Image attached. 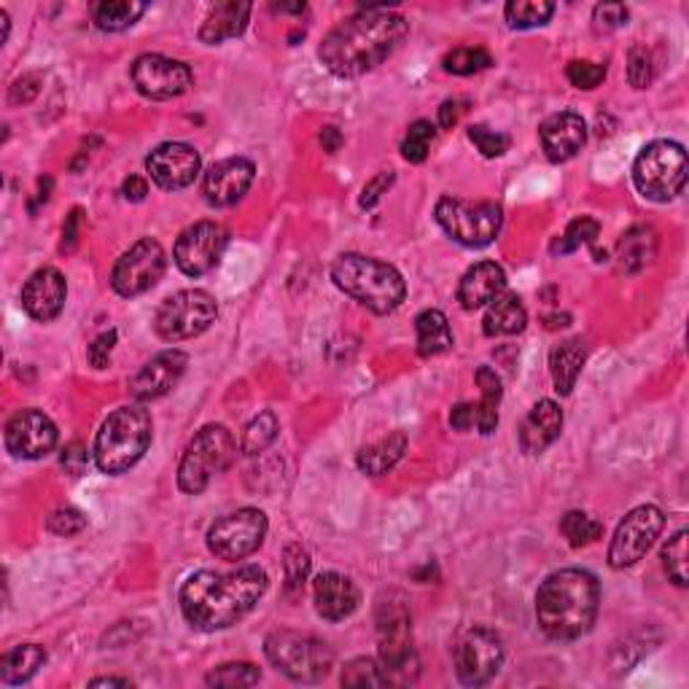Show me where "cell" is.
Returning a JSON list of instances; mask_svg holds the SVG:
<instances>
[{"label":"cell","instance_id":"6da1fadb","mask_svg":"<svg viewBox=\"0 0 689 689\" xmlns=\"http://www.w3.org/2000/svg\"><path fill=\"white\" fill-rule=\"evenodd\" d=\"M407 33V16L388 5H369L329 31L318 49V60L340 79H356L386 62Z\"/></svg>","mask_w":689,"mask_h":689},{"label":"cell","instance_id":"7a4b0ae2","mask_svg":"<svg viewBox=\"0 0 689 689\" xmlns=\"http://www.w3.org/2000/svg\"><path fill=\"white\" fill-rule=\"evenodd\" d=\"M267 571L259 565H243L229 574L197 571L184 582L179 593L181 615L194 630L214 633L243 620L267 593Z\"/></svg>","mask_w":689,"mask_h":689},{"label":"cell","instance_id":"3957f363","mask_svg":"<svg viewBox=\"0 0 689 689\" xmlns=\"http://www.w3.org/2000/svg\"><path fill=\"white\" fill-rule=\"evenodd\" d=\"M600 585L585 569H563L547 576L536 593V620L550 639L574 641L596 625Z\"/></svg>","mask_w":689,"mask_h":689},{"label":"cell","instance_id":"277c9868","mask_svg":"<svg viewBox=\"0 0 689 689\" xmlns=\"http://www.w3.org/2000/svg\"><path fill=\"white\" fill-rule=\"evenodd\" d=\"M332 280L340 291L361 302L375 315L393 313L407 297V283L393 264L361 253H343L332 264Z\"/></svg>","mask_w":689,"mask_h":689},{"label":"cell","instance_id":"5b68a950","mask_svg":"<svg viewBox=\"0 0 689 689\" xmlns=\"http://www.w3.org/2000/svg\"><path fill=\"white\" fill-rule=\"evenodd\" d=\"M151 415L143 407L111 412L94 439V463L103 474H122L146 456L151 445Z\"/></svg>","mask_w":689,"mask_h":689},{"label":"cell","instance_id":"8992f818","mask_svg":"<svg viewBox=\"0 0 689 689\" xmlns=\"http://www.w3.org/2000/svg\"><path fill=\"white\" fill-rule=\"evenodd\" d=\"M377 633H380V665L388 687H407L417 679V657L412 650V617L399 593L377 606Z\"/></svg>","mask_w":689,"mask_h":689},{"label":"cell","instance_id":"52a82bcc","mask_svg":"<svg viewBox=\"0 0 689 689\" xmlns=\"http://www.w3.org/2000/svg\"><path fill=\"white\" fill-rule=\"evenodd\" d=\"M234 456H238V445L227 426L210 423V426L199 428L186 445L184 458L179 463V487L188 496H199L214 476L232 467Z\"/></svg>","mask_w":689,"mask_h":689},{"label":"cell","instance_id":"ba28073f","mask_svg":"<svg viewBox=\"0 0 689 689\" xmlns=\"http://www.w3.org/2000/svg\"><path fill=\"white\" fill-rule=\"evenodd\" d=\"M264 655L291 681L315 685L326 679L334 665V652L326 641L294 630H275L264 641Z\"/></svg>","mask_w":689,"mask_h":689},{"label":"cell","instance_id":"9c48e42d","mask_svg":"<svg viewBox=\"0 0 689 689\" xmlns=\"http://www.w3.org/2000/svg\"><path fill=\"white\" fill-rule=\"evenodd\" d=\"M633 184L652 203H670L687 186V151L676 140L644 146L633 162Z\"/></svg>","mask_w":689,"mask_h":689},{"label":"cell","instance_id":"30bf717a","mask_svg":"<svg viewBox=\"0 0 689 689\" xmlns=\"http://www.w3.org/2000/svg\"><path fill=\"white\" fill-rule=\"evenodd\" d=\"M437 223L456 243L467 249H485L502 232L504 214L496 203H471L461 197H441L437 203Z\"/></svg>","mask_w":689,"mask_h":689},{"label":"cell","instance_id":"8fae6325","mask_svg":"<svg viewBox=\"0 0 689 689\" xmlns=\"http://www.w3.org/2000/svg\"><path fill=\"white\" fill-rule=\"evenodd\" d=\"M216 315H219V302L214 294L203 291V288H186L159 305L154 332L164 343H184V340L208 332Z\"/></svg>","mask_w":689,"mask_h":689},{"label":"cell","instance_id":"7c38bea8","mask_svg":"<svg viewBox=\"0 0 689 689\" xmlns=\"http://www.w3.org/2000/svg\"><path fill=\"white\" fill-rule=\"evenodd\" d=\"M267 528V515L262 509H238L210 526L208 550L221 561H245L264 544Z\"/></svg>","mask_w":689,"mask_h":689},{"label":"cell","instance_id":"4fadbf2b","mask_svg":"<svg viewBox=\"0 0 689 689\" xmlns=\"http://www.w3.org/2000/svg\"><path fill=\"white\" fill-rule=\"evenodd\" d=\"M665 515L657 506L644 504L628 512L625 520L615 531L609 547V565L611 569H630L652 550L655 539L663 533Z\"/></svg>","mask_w":689,"mask_h":689},{"label":"cell","instance_id":"5bb4252c","mask_svg":"<svg viewBox=\"0 0 689 689\" xmlns=\"http://www.w3.org/2000/svg\"><path fill=\"white\" fill-rule=\"evenodd\" d=\"M168 267L164 249L154 238H143L119 256L111 273V286L119 297H140L154 288Z\"/></svg>","mask_w":689,"mask_h":689},{"label":"cell","instance_id":"9a60e30c","mask_svg":"<svg viewBox=\"0 0 689 689\" xmlns=\"http://www.w3.org/2000/svg\"><path fill=\"white\" fill-rule=\"evenodd\" d=\"M504 641L491 628H471L456 650V674L461 685L482 687L502 670Z\"/></svg>","mask_w":689,"mask_h":689},{"label":"cell","instance_id":"2e32d148","mask_svg":"<svg viewBox=\"0 0 689 689\" xmlns=\"http://www.w3.org/2000/svg\"><path fill=\"white\" fill-rule=\"evenodd\" d=\"M227 229L216 221H197L181 232L175 240L173 259L179 269L188 278L208 275L216 264L221 262L223 249H227Z\"/></svg>","mask_w":689,"mask_h":689},{"label":"cell","instance_id":"e0dca14e","mask_svg":"<svg viewBox=\"0 0 689 689\" xmlns=\"http://www.w3.org/2000/svg\"><path fill=\"white\" fill-rule=\"evenodd\" d=\"M133 84L149 100H173L188 92L194 76L192 68L164 55H140L129 68Z\"/></svg>","mask_w":689,"mask_h":689},{"label":"cell","instance_id":"ac0fdd59","mask_svg":"<svg viewBox=\"0 0 689 689\" xmlns=\"http://www.w3.org/2000/svg\"><path fill=\"white\" fill-rule=\"evenodd\" d=\"M57 426L49 415L41 410H22L5 423V450L14 458H25V461H38V458L49 456L57 447Z\"/></svg>","mask_w":689,"mask_h":689},{"label":"cell","instance_id":"d6986e66","mask_svg":"<svg viewBox=\"0 0 689 689\" xmlns=\"http://www.w3.org/2000/svg\"><path fill=\"white\" fill-rule=\"evenodd\" d=\"M203 170L199 151L188 143H162L146 157V173L164 192H179L192 186Z\"/></svg>","mask_w":689,"mask_h":689},{"label":"cell","instance_id":"ffe728a7","mask_svg":"<svg viewBox=\"0 0 689 689\" xmlns=\"http://www.w3.org/2000/svg\"><path fill=\"white\" fill-rule=\"evenodd\" d=\"M186 367L188 356L184 351H179V347L157 353V356L129 380V397H133L135 402H154V399H162L164 393H170L179 386Z\"/></svg>","mask_w":689,"mask_h":689},{"label":"cell","instance_id":"44dd1931","mask_svg":"<svg viewBox=\"0 0 689 689\" xmlns=\"http://www.w3.org/2000/svg\"><path fill=\"white\" fill-rule=\"evenodd\" d=\"M253 175H256V168H253L251 159L245 157H229L216 162L214 168L205 173L203 179V194L208 199V205L214 208H229L238 199L245 197L253 184Z\"/></svg>","mask_w":689,"mask_h":689},{"label":"cell","instance_id":"7402d4cb","mask_svg":"<svg viewBox=\"0 0 689 689\" xmlns=\"http://www.w3.org/2000/svg\"><path fill=\"white\" fill-rule=\"evenodd\" d=\"M65 299H68V283H65L60 269L55 267L35 269L22 288V308L41 323L55 321L62 313Z\"/></svg>","mask_w":689,"mask_h":689},{"label":"cell","instance_id":"603a6c76","mask_svg":"<svg viewBox=\"0 0 689 689\" xmlns=\"http://www.w3.org/2000/svg\"><path fill=\"white\" fill-rule=\"evenodd\" d=\"M313 598L318 615L329 622L347 620L361 604V593L353 585L351 576L337 574V571H326V574L315 576Z\"/></svg>","mask_w":689,"mask_h":689},{"label":"cell","instance_id":"cb8c5ba5","mask_svg":"<svg viewBox=\"0 0 689 689\" xmlns=\"http://www.w3.org/2000/svg\"><path fill=\"white\" fill-rule=\"evenodd\" d=\"M541 146L544 154L552 162H569L582 151L587 140V125L579 114L574 111H563V114L550 116L539 129Z\"/></svg>","mask_w":689,"mask_h":689},{"label":"cell","instance_id":"d4e9b609","mask_svg":"<svg viewBox=\"0 0 689 689\" xmlns=\"http://www.w3.org/2000/svg\"><path fill=\"white\" fill-rule=\"evenodd\" d=\"M506 288V273L496 262H480L463 273L458 283V302L463 310H480L498 299Z\"/></svg>","mask_w":689,"mask_h":689},{"label":"cell","instance_id":"484cf974","mask_svg":"<svg viewBox=\"0 0 689 689\" xmlns=\"http://www.w3.org/2000/svg\"><path fill=\"white\" fill-rule=\"evenodd\" d=\"M563 428V410L558 407L552 399H541L539 404H533V410L528 412V417L523 421L520 428V447L528 456H541L547 447L561 437Z\"/></svg>","mask_w":689,"mask_h":689},{"label":"cell","instance_id":"4316f807","mask_svg":"<svg viewBox=\"0 0 689 689\" xmlns=\"http://www.w3.org/2000/svg\"><path fill=\"white\" fill-rule=\"evenodd\" d=\"M251 20V3L243 0H227V3H216L205 16L203 27H199V41L208 46L223 44L229 38H238L249 27Z\"/></svg>","mask_w":689,"mask_h":689},{"label":"cell","instance_id":"83f0119b","mask_svg":"<svg viewBox=\"0 0 689 689\" xmlns=\"http://www.w3.org/2000/svg\"><path fill=\"white\" fill-rule=\"evenodd\" d=\"M526 326L528 310L517 294H502L487 305L485 321H482V332L487 337H512V334H520Z\"/></svg>","mask_w":689,"mask_h":689},{"label":"cell","instance_id":"f1b7e54d","mask_svg":"<svg viewBox=\"0 0 689 689\" xmlns=\"http://www.w3.org/2000/svg\"><path fill=\"white\" fill-rule=\"evenodd\" d=\"M407 452V434L404 432H393L388 437L372 441V445L361 447L356 456V467L369 476H380L388 474Z\"/></svg>","mask_w":689,"mask_h":689},{"label":"cell","instance_id":"f546056e","mask_svg":"<svg viewBox=\"0 0 689 689\" xmlns=\"http://www.w3.org/2000/svg\"><path fill=\"white\" fill-rule=\"evenodd\" d=\"M587 351L582 345V340H565V343L555 345L550 353V375L555 382V391L561 397H569L574 391L576 380H579L582 367H585Z\"/></svg>","mask_w":689,"mask_h":689},{"label":"cell","instance_id":"4dcf8cb0","mask_svg":"<svg viewBox=\"0 0 689 689\" xmlns=\"http://www.w3.org/2000/svg\"><path fill=\"white\" fill-rule=\"evenodd\" d=\"M46 663V650L41 644H20L0 659V681L9 687L31 681Z\"/></svg>","mask_w":689,"mask_h":689},{"label":"cell","instance_id":"1f68e13d","mask_svg":"<svg viewBox=\"0 0 689 689\" xmlns=\"http://www.w3.org/2000/svg\"><path fill=\"white\" fill-rule=\"evenodd\" d=\"M476 386H480V404H474V426L480 434L491 437L498 426V404H502V377L496 369L480 367L476 369Z\"/></svg>","mask_w":689,"mask_h":689},{"label":"cell","instance_id":"d6a6232c","mask_svg":"<svg viewBox=\"0 0 689 689\" xmlns=\"http://www.w3.org/2000/svg\"><path fill=\"white\" fill-rule=\"evenodd\" d=\"M657 253V234L650 227H633L622 234L617 243V259H620L622 273H639L655 259Z\"/></svg>","mask_w":689,"mask_h":689},{"label":"cell","instance_id":"836d02e7","mask_svg":"<svg viewBox=\"0 0 689 689\" xmlns=\"http://www.w3.org/2000/svg\"><path fill=\"white\" fill-rule=\"evenodd\" d=\"M415 329H417V353L423 358H434L441 356L452 347V332L450 323H447V315L441 310H423L421 315L415 318Z\"/></svg>","mask_w":689,"mask_h":689},{"label":"cell","instance_id":"e575fe53","mask_svg":"<svg viewBox=\"0 0 689 689\" xmlns=\"http://www.w3.org/2000/svg\"><path fill=\"white\" fill-rule=\"evenodd\" d=\"M146 14V3H133V0H103L92 5V20L100 31L122 33L133 27L140 16Z\"/></svg>","mask_w":689,"mask_h":689},{"label":"cell","instance_id":"d590c367","mask_svg":"<svg viewBox=\"0 0 689 689\" xmlns=\"http://www.w3.org/2000/svg\"><path fill=\"white\" fill-rule=\"evenodd\" d=\"M506 22L515 31H528V27H541L552 20L555 14V5L547 3V0H512L504 9Z\"/></svg>","mask_w":689,"mask_h":689},{"label":"cell","instance_id":"8d00e7d4","mask_svg":"<svg viewBox=\"0 0 689 689\" xmlns=\"http://www.w3.org/2000/svg\"><path fill=\"white\" fill-rule=\"evenodd\" d=\"M278 428L280 426H278L275 412H259L249 426H245L240 450H243L245 456H259V452H264L269 445H273L275 437H278Z\"/></svg>","mask_w":689,"mask_h":689},{"label":"cell","instance_id":"74e56055","mask_svg":"<svg viewBox=\"0 0 689 689\" xmlns=\"http://www.w3.org/2000/svg\"><path fill=\"white\" fill-rule=\"evenodd\" d=\"M561 531L565 536V541L579 550V547L593 544V541H598L600 536H604V523L593 520L585 512H569L561 520Z\"/></svg>","mask_w":689,"mask_h":689},{"label":"cell","instance_id":"f35d334b","mask_svg":"<svg viewBox=\"0 0 689 689\" xmlns=\"http://www.w3.org/2000/svg\"><path fill=\"white\" fill-rule=\"evenodd\" d=\"M598 232H600V223L596 219H590V216H579V219L571 221L561 238L552 243V253H574L576 249H582V245L596 243Z\"/></svg>","mask_w":689,"mask_h":689},{"label":"cell","instance_id":"ab89813d","mask_svg":"<svg viewBox=\"0 0 689 689\" xmlns=\"http://www.w3.org/2000/svg\"><path fill=\"white\" fill-rule=\"evenodd\" d=\"M208 687H253L262 681V670L251 663H227L208 674Z\"/></svg>","mask_w":689,"mask_h":689},{"label":"cell","instance_id":"60d3db41","mask_svg":"<svg viewBox=\"0 0 689 689\" xmlns=\"http://www.w3.org/2000/svg\"><path fill=\"white\" fill-rule=\"evenodd\" d=\"M343 687H388L386 674H382L380 659L372 657H358L351 659L343 670Z\"/></svg>","mask_w":689,"mask_h":689},{"label":"cell","instance_id":"b9f144b4","mask_svg":"<svg viewBox=\"0 0 689 689\" xmlns=\"http://www.w3.org/2000/svg\"><path fill=\"white\" fill-rule=\"evenodd\" d=\"M491 62H493V57L487 55L485 49H480V46H461V49H452L441 65H445L447 73L471 76V73H480V70L491 68Z\"/></svg>","mask_w":689,"mask_h":689},{"label":"cell","instance_id":"7bdbcfd3","mask_svg":"<svg viewBox=\"0 0 689 689\" xmlns=\"http://www.w3.org/2000/svg\"><path fill=\"white\" fill-rule=\"evenodd\" d=\"M310 565H313V561H310V552L305 550L302 544H297V541H291V544L283 550V569H286V587L291 593H299L305 587V582H308L310 576Z\"/></svg>","mask_w":689,"mask_h":689},{"label":"cell","instance_id":"ee69618b","mask_svg":"<svg viewBox=\"0 0 689 689\" xmlns=\"http://www.w3.org/2000/svg\"><path fill=\"white\" fill-rule=\"evenodd\" d=\"M434 135H437V129H434L432 122H426V119L412 122L410 129H407V135H404L402 157L407 159V162L421 164L423 159L428 157V151H432Z\"/></svg>","mask_w":689,"mask_h":689},{"label":"cell","instance_id":"f6af8a7d","mask_svg":"<svg viewBox=\"0 0 689 689\" xmlns=\"http://www.w3.org/2000/svg\"><path fill=\"white\" fill-rule=\"evenodd\" d=\"M663 565L676 587H687V531L674 533L663 547Z\"/></svg>","mask_w":689,"mask_h":689},{"label":"cell","instance_id":"bcb514c9","mask_svg":"<svg viewBox=\"0 0 689 689\" xmlns=\"http://www.w3.org/2000/svg\"><path fill=\"white\" fill-rule=\"evenodd\" d=\"M469 140L482 151V157L487 159H496L506 154L509 149V138L504 133H496V129L485 127V125H474L469 127Z\"/></svg>","mask_w":689,"mask_h":689},{"label":"cell","instance_id":"7dc6e473","mask_svg":"<svg viewBox=\"0 0 689 689\" xmlns=\"http://www.w3.org/2000/svg\"><path fill=\"white\" fill-rule=\"evenodd\" d=\"M565 76H569V81L576 90H596L600 81L606 79V65L590 60H574L565 68Z\"/></svg>","mask_w":689,"mask_h":689},{"label":"cell","instance_id":"c3c4849f","mask_svg":"<svg viewBox=\"0 0 689 689\" xmlns=\"http://www.w3.org/2000/svg\"><path fill=\"white\" fill-rule=\"evenodd\" d=\"M46 528L57 536H76L87 528V517L84 512L76 509V506H60V509H55L49 515Z\"/></svg>","mask_w":689,"mask_h":689},{"label":"cell","instance_id":"681fc988","mask_svg":"<svg viewBox=\"0 0 689 689\" xmlns=\"http://www.w3.org/2000/svg\"><path fill=\"white\" fill-rule=\"evenodd\" d=\"M652 76H655V68H652V55L646 46H633L630 49V65H628V79L635 90H646L652 84Z\"/></svg>","mask_w":689,"mask_h":689},{"label":"cell","instance_id":"f907efd6","mask_svg":"<svg viewBox=\"0 0 689 689\" xmlns=\"http://www.w3.org/2000/svg\"><path fill=\"white\" fill-rule=\"evenodd\" d=\"M630 11L625 3H600L593 9V22H596V31L611 33L620 31L622 25H628Z\"/></svg>","mask_w":689,"mask_h":689},{"label":"cell","instance_id":"816d5d0a","mask_svg":"<svg viewBox=\"0 0 689 689\" xmlns=\"http://www.w3.org/2000/svg\"><path fill=\"white\" fill-rule=\"evenodd\" d=\"M38 92H41V76L38 73H25L22 79H16L14 84H11L9 103L11 105H25V103H31V100Z\"/></svg>","mask_w":689,"mask_h":689},{"label":"cell","instance_id":"f5cc1de1","mask_svg":"<svg viewBox=\"0 0 689 689\" xmlns=\"http://www.w3.org/2000/svg\"><path fill=\"white\" fill-rule=\"evenodd\" d=\"M114 345H116V329H111V332H103L97 340L90 345V361L94 369H105L111 361V353H114Z\"/></svg>","mask_w":689,"mask_h":689},{"label":"cell","instance_id":"db71d44e","mask_svg":"<svg viewBox=\"0 0 689 689\" xmlns=\"http://www.w3.org/2000/svg\"><path fill=\"white\" fill-rule=\"evenodd\" d=\"M87 445H81V441H73V445L65 447L62 452V469L68 471L70 476H81L84 474L87 463H90V456H87Z\"/></svg>","mask_w":689,"mask_h":689},{"label":"cell","instance_id":"11a10c76","mask_svg":"<svg viewBox=\"0 0 689 689\" xmlns=\"http://www.w3.org/2000/svg\"><path fill=\"white\" fill-rule=\"evenodd\" d=\"M393 173H380V175H375L372 181H369L367 186H364V192H361V208H375L377 203H380V197L382 194H388V188L393 186Z\"/></svg>","mask_w":689,"mask_h":689},{"label":"cell","instance_id":"9f6ffc18","mask_svg":"<svg viewBox=\"0 0 689 689\" xmlns=\"http://www.w3.org/2000/svg\"><path fill=\"white\" fill-rule=\"evenodd\" d=\"M450 426L456 428V432H469L471 426H474V404H458V407H452L450 412Z\"/></svg>","mask_w":689,"mask_h":689},{"label":"cell","instance_id":"6f0895ef","mask_svg":"<svg viewBox=\"0 0 689 689\" xmlns=\"http://www.w3.org/2000/svg\"><path fill=\"white\" fill-rule=\"evenodd\" d=\"M122 194H125V199H129V203H140L149 194V181L140 179V175H129L125 184H122Z\"/></svg>","mask_w":689,"mask_h":689},{"label":"cell","instance_id":"680465c9","mask_svg":"<svg viewBox=\"0 0 689 689\" xmlns=\"http://www.w3.org/2000/svg\"><path fill=\"white\" fill-rule=\"evenodd\" d=\"M79 221H81L79 210H70L68 221H65L62 227V251L76 249V240H79Z\"/></svg>","mask_w":689,"mask_h":689},{"label":"cell","instance_id":"91938a15","mask_svg":"<svg viewBox=\"0 0 689 689\" xmlns=\"http://www.w3.org/2000/svg\"><path fill=\"white\" fill-rule=\"evenodd\" d=\"M458 114H461V108H458L456 100H447V103H441V108H439V125L445 129L456 127Z\"/></svg>","mask_w":689,"mask_h":689},{"label":"cell","instance_id":"94428289","mask_svg":"<svg viewBox=\"0 0 689 689\" xmlns=\"http://www.w3.org/2000/svg\"><path fill=\"white\" fill-rule=\"evenodd\" d=\"M321 143L329 154H334V151H340V146H343V135H340L337 127H323Z\"/></svg>","mask_w":689,"mask_h":689},{"label":"cell","instance_id":"6125c7cd","mask_svg":"<svg viewBox=\"0 0 689 689\" xmlns=\"http://www.w3.org/2000/svg\"><path fill=\"white\" fill-rule=\"evenodd\" d=\"M92 687H133L129 679H116V676H105V679H92Z\"/></svg>","mask_w":689,"mask_h":689}]
</instances>
